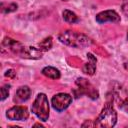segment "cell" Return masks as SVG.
Wrapping results in <instances>:
<instances>
[{
	"label": "cell",
	"instance_id": "1",
	"mask_svg": "<svg viewBox=\"0 0 128 128\" xmlns=\"http://www.w3.org/2000/svg\"><path fill=\"white\" fill-rule=\"evenodd\" d=\"M58 39L61 43L73 47V48H85L87 46H90L92 41L91 39L86 36L85 34L78 33L71 30H66L61 32L58 35Z\"/></svg>",
	"mask_w": 128,
	"mask_h": 128
},
{
	"label": "cell",
	"instance_id": "2",
	"mask_svg": "<svg viewBox=\"0 0 128 128\" xmlns=\"http://www.w3.org/2000/svg\"><path fill=\"white\" fill-rule=\"evenodd\" d=\"M117 122V112L112 106L111 102H107L101 113L94 121V127L100 128H111L115 126Z\"/></svg>",
	"mask_w": 128,
	"mask_h": 128
},
{
	"label": "cell",
	"instance_id": "3",
	"mask_svg": "<svg viewBox=\"0 0 128 128\" xmlns=\"http://www.w3.org/2000/svg\"><path fill=\"white\" fill-rule=\"evenodd\" d=\"M32 112L43 122H46L49 118V102L44 93H39L32 104Z\"/></svg>",
	"mask_w": 128,
	"mask_h": 128
},
{
	"label": "cell",
	"instance_id": "4",
	"mask_svg": "<svg viewBox=\"0 0 128 128\" xmlns=\"http://www.w3.org/2000/svg\"><path fill=\"white\" fill-rule=\"evenodd\" d=\"M77 89L73 90V94L76 98L81 97L82 95H87L92 100H96L99 97L98 90L85 78H77L76 80Z\"/></svg>",
	"mask_w": 128,
	"mask_h": 128
},
{
	"label": "cell",
	"instance_id": "5",
	"mask_svg": "<svg viewBox=\"0 0 128 128\" xmlns=\"http://www.w3.org/2000/svg\"><path fill=\"white\" fill-rule=\"evenodd\" d=\"M111 95L118 107L128 113V90L118 82H113Z\"/></svg>",
	"mask_w": 128,
	"mask_h": 128
},
{
	"label": "cell",
	"instance_id": "6",
	"mask_svg": "<svg viewBox=\"0 0 128 128\" xmlns=\"http://www.w3.org/2000/svg\"><path fill=\"white\" fill-rule=\"evenodd\" d=\"M71 102H72V96L67 93H58L54 95L51 100L52 107L58 112L67 109L71 104Z\"/></svg>",
	"mask_w": 128,
	"mask_h": 128
},
{
	"label": "cell",
	"instance_id": "7",
	"mask_svg": "<svg viewBox=\"0 0 128 128\" xmlns=\"http://www.w3.org/2000/svg\"><path fill=\"white\" fill-rule=\"evenodd\" d=\"M6 117L12 121H25L29 117V112L24 106H14L7 110Z\"/></svg>",
	"mask_w": 128,
	"mask_h": 128
},
{
	"label": "cell",
	"instance_id": "8",
	"mask_svg": "<svg viewBox=\"0 0 128 128\" xmlns=\"http://www.w3.org/2000/svg\"><path fill=\"white\" fill-rule=\"evenodd\" d=\"M120 16L119 14L114 10H106L98 13L96 15V21L99 24H103L106 22H112V23H118L120 22Z\"/></svg>",
	"mask_w": 128,
	"mask_h": 128
},
{
	"label": "cell",
	"instance_id": "9",
	"mask_svg": "<svg viewBox=\"0 0 128 128\" xmlns=\"http://www.w3.org/2000/svg\"><path fill=\"white\" fill-rule=\"evenodd\" d=\"M42 55H43L42 50L35 48V47H31V46L29 47L24 46L19 56H21L22 58H26V59H40L42 58Z\"/></svg>",
	"mask_w": 128,
	"mask_h": 128
},
{
	"label": "cell",
	"instance_id": "10",
	"mask_svg": "<svg viewBox=\"0 0 128 128\" xmlns=\"http://www.w3.org/2000/svg\"><path fill=\"white\" fill-rule=\"evenodd\" d=\"M87 58H88V62L83 66L82 71L87 74V75H94L96 72V63H97V59L96 57L92 54V53H87Z\"/></svg>",
	"mask_w": 128,
	"mask_h": 128
},
{
	"label": "cell",
	"instance_id": "11",
	"mask_svg": "<svg viewBox=\"0 0 128 128\" xmlns=\"http://www.w3.org/2000/svg\"><path fill=\"white\" fill-rule=\"evenodd\" d=\"M31 96V89L28 86H21L18 88L15 94V101L17 102H25L27 101Z\"/></svg>",
	"mask_w": 128,
	"mask_h": 128
},
{
	"label": "cell",
	"instance_id": "12",
	"mask_svg": "<svg viewBox=\"0 0 128 128\" xmlns=\"http://www.w3.org/2000/svg\"><path fill=\"white\" fill-rule=\"evenodd\" d=\"M42 74L48 78H51V79H59L61 74H60V71L55 68V67H52V66H47L45 68L42 69Z\"/></svg>",
	"mask_w": 128,
	"mask_h": 128
},
{
	"label": "cell",
	"instance_id": "13",
	"mask_svg": "<svg viewBox=\"0 0 128 128\" xmlns=\"http://www.w3.org/2000/svg\"><path fill=\"white\" fill-rule=\"evenodd\" d=\"M63 19L67 22V23H70V24H73V23H76V22H78V16L74 13V12H72V11H70V10H64L63 11Z\"/></svg>",
	"mask_w": 128,
	"mask_h": 128
},
{
	"label": "cell",
	"instance_id": "14",
	"mask_svg": "<svg viewBox=\"0 0 128 128\" xmlns=\"http://www.w3.org/2000/svg\"><path fill=\"white\" fill-rule=\"evenodd\" d=\"M52 44H53L52 38L51 37H47V38L43 39L41 42L38 43V47L42 51H48V50H50L52 48Z\"/></svg>",
	"mask_w": 128,
	"mask_h": 128
},
{
	"label": "cell",
	"instance_id": "15",
	"mask_svg": "<svg viewBox=\"0 0 128 128\" xmlns=\"http://www.w3.org/2000/svg\"><path fill=\"white\" fill-rule=\"evenodd\" d=\"M18 8V5L16 3H10L6 6H4V4H1V11L2 13H11L16 11Z\"/></svg>",
	"mask_w": 128,
	"mask_h": 128
},
{
	"label": "cell",
	"instance_id": "16",
	"mask_svg": "<svg viewBox=\"0 0 128 128\" xmlns=\"http://www.w3.org/2000/svg\"><path fill=\"white\" fill-rule=\"evenodd\" d=\"M9 92H10V85L6 84V85L2 86V88H1V101H4L9 96Z\"/></svg>",
	"mask_w": 128,
	"mask_h": 128
},
{
	"label": "cell",
	"instance_id": "17",
	"mask_svg": "<svg viewBox=\"0 0 128 128\" xmlns=\"http://www.w3.org/2000/svg\"><path fill=\"white\" fill-rule=\"evenodd\" d=\"M122 11L126 16H128V0H124L122 4Z\"/></svg>",
	"mask_w": 128,
	"mask_h": 128
},
{
	"label": "cell",
	"instance_id": "18",
	"mask_svg": "<svg viewBox=\"0 0 128 128\" xmlns=\"http://www.w3.org/2000/svg\"><path fill=\"white\" fill-rule=\"evenodd\" d=\"M5 76L8 78H14L15 77V71L13 69H9L5 72Z\"/></svg>",
	"mask_w": 128,
	"mask_h": 128
},
{
	"label": "cell",
	"instance_id": "19",
	"mask_svg": "<svg viewBox=\"0 0 128 128\" xmlns=\"http://www.w3.org/2000/svg\"><path fill=\"white\" fill-rule=\"evenodd\" d=\"M86 126H88V127H94V122H91V120H87L85 123L82 124V127H86Z\"/></svg>",
	"mask_w": 128,
	"mask_h": 128
},
{
	"label": "cell",
	"instance_id": "20",
	"mask_svg": "<svg viewBox=\"0 0 128 128\" xmlns=\"http://www.w3.org/2000/svg\"><path fill=\"white\" fill-rule=\"evenodd\" d=\"M124 68L128 71V62H125V63H124Z\"/></svg>",
	"mask_w": 128,
	"mask_h": 128
},
{
	"label": "cell",
	"instance_id": "21",
	"mask_svg": "<svg viewBox=\"0 0 128 128\" xmlns=\"http://www.w3.org/2000/svg\"><path fill=\"white\" fill-rule=\"evenodd\" d=\"M34 126H35V127H36V126H40V127H43V125H41V124H39V123H37V124H35Z\"/></svg>",
	"mask_w": 128,
	"mask_h": 128
},
{
	"label": "cell",
	"instance_id": "22",
	"mask_svg": "<svg viewBox=\"0 0 128 128\" xmlns=\"http://www.w3.org/2000/svg\"><path fill=\"white\" fill-rule=\"evenodd\" d=\"M127 39H128V31H127Z\"/></svg>",
	"mask_w": 128,
	"mask_h": 128
},
{
	"label": "cell",
	"instance_id": "23",
	"mask_svg": "<svg viewBox=\"0 0 128 128\" xmlns=\"http://www.w3.org/2000/svg\"><path fill=\"white\" fill-rule=\"evenodd\" d=\"M62 1H69V0H62Z\"/></svg>",
	"mask_w": 128,
	"mask_h": 128
}]
</instances>
